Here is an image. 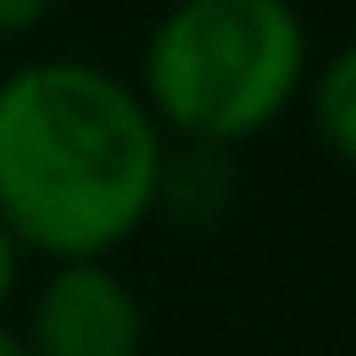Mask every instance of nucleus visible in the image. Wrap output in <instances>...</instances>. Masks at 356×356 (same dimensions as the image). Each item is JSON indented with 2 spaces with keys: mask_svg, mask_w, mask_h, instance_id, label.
Here are the masks:
<instances>
[{
  "mask_svg": "<svg viewBox=\"0 0 356 356\" xmlns=\"http://www.w3.org/2000/svg\"><path fill=\"white\" fill-rule=\"evenodd\" d=\"M169 138L131 75L25 56L0 75V225L44 263H113L150 219Z\"/></svg>",
  "mask_w": 356,
  "mask_h": 356,
  "instance_id": "nucleus-1",
  "label": "nucleus"
},
{
  "mask_svg": "<svg viewBox=\"0 0 356 356\" xmlns=\"http://www.w3.org/2000/svg\"><path fill=\"white\" fill-rule=\"evenodd\" d=\"M307 81L313 31L294 0H169L131 75L169 144L219 156L282 125Z\"/></svg>",
  "mask_w": 356,
  "mask_h": 356,
  "instance_id": "nucleus-2",
  "label": "nucleus"
},
{
  "mask_svg": "<svg viewBox=\"0 0 356 356\" xmlns=\"http://www.w3.org/2000/svg\"><path fill=\"white\" fill-rule=\"evenodd\" d=\"M13 332L25 356H144L150 313L113 263H44Z\"/></svg>",
  "mask_w": 356,
  "mask_h": 356,
  "instance_id": "nucleus-3",
  "label": "nucleus"
},
{
  "mask_svg": "<svg viewBox=\"0 0 356 356\" xmlns=\"http://www.w3.org/2000/svg\"><path fill=\"white\" fill-rule=\"evenodd\" d=\"M225 194H232V169H225L219 150L169 144V169H163V194H156V213H163V219L207 225V219L225 213Z\"/></svg>",
  "mask_w": 356,
  "mask_h": 356,
  "instance_id": "nucleus-4",
  "label": "nucleus"
},
{
  "mask_svg": "<svg viewBox=\"0 0 356 356\" xmlns=\"http://www.w3.org/2000/svg\"><path fill=\"white\" fill-rule=\"evenodd\" d=\"M307 100H313V125L325 138V150L356 175V38H344L307 81Z\"/></svg>",
  "mask_w": 356,
  "mask_h": 356,
  "instance_id": "nucleus-5",
  "label": "nucleus"
},
{
  "mask_svg": "<svg viewBox=\"0 0 356 356\" xmlns=\"http://www.w3.org/2000/svg\"><path fill=\"white\" fill-rule=\"evenodd\" d=\"M50 13H56V0H0V44L31 38V31H38Z\"/></svg>",
  "mask_w": 356,
  "mask_h": 356,
  "instance_id": "nucleus-6",
  "label": "nucleus"
},
{
  "mask_svg": "<svg viewBox=\"0 0 356 356\" xmlns=\"http://www.w3.org/2000/svg\"><path fill=\"white\" fill-rule=\"evenodd\" d=\"M19 275H25V250H19L13 232L0 225V319H6V307L19 300Z\"/></svg>",
  "mask_w": 356,
  "mask_h": 356,
  "instance_id": "nucleus-7",
  "label": "nucleus"
},
{
  "mask_svg": "<svg viewBox=\"0 0 356 356\" xmlns=\"http://www.w3.org/2000/svg\"><path fill=\"white\" fill-rule=\"evenodd\" d=\"M0 356H25V344H19V332L0 319Z\"/></svg>",
  "mask_w": 356,
  "mask_h": 356,
  "instance_id": "nucleus-8",
  "label": "nucleus"
}]
</instances>
